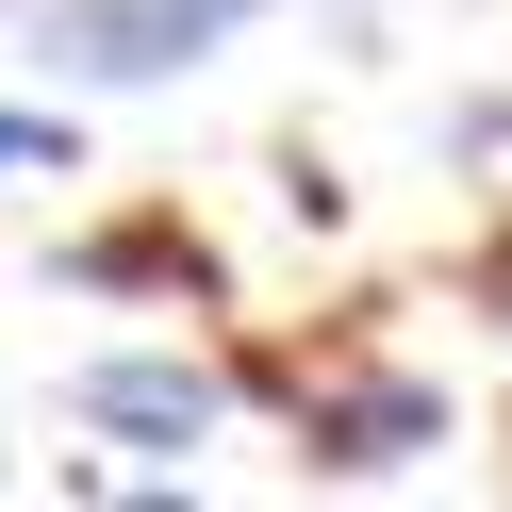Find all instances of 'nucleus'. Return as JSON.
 Returning <instances> with one entry per match:
<instances>
[{"mask_svg":"<svg viewBox=\"0 0 512 512\" xmlns=\"http://www.w3.org/2000/svg\"><path fill=\"white\" fill-rule=\"evenodd\" d=\"M248 17H265V0H50L34 50L67 83H182L199 50H232Z\"/></svg>","mask_w":512,"mask_h":512,"instance_id":"nucleus-1","label":"nucleus"},{"mask_svg":"<svg viewBox=\"0 0 512 512\" xmlns=\"http://www.w3.org/2000/svg\"><path fill=\"white\" fill-rule=\"evenodd\" d=\"M67 397H83V430L149 446V463H182V446H215V364H182V347H116V364H83Z\"/></svg>","mask_w":512,"mask_h":512,"instance_id":"nucleus-2","label":"nucleus"},{"mask_svg":"<svg viewBox=\"0 0 512 512\" xmlns=\"http://www.w3.org/2000/svg\"><path fill=\"white\" fill-rule=\"evenodd\" d=\"M298 446H314V463H413V446H446V380H413V364L314 380V397H298Z\"/></svg>","mask_w":512,"mask_h":512,"instance_id":"nucleus-3","label":"nucleus"},{"mask_svg":"<svg viewBox=\"0 0 512 512\" xmlns=\"http://www.w3.org/2000/svg\"><path fill=\"white\" fill-rule=\"evenodd\" d=\"M34 166L67 182V166H83V133H67L50 100H0V182H34Z\"/></svg>","mask_w":512,"mask_h":512,"instance_id":"nucleus-4","label":"nucleus"},{"mask_svg":"<svg viewBox=\"0 0 512 512\" xmlns=\"http://www.w3.org/2000/svg\"><path fill=\"white\" fill-rule=\"evenodd\" d=\"M100 512H199V496H182V479H149V496H100Z\"/></svg>","mask_w":512,"mask_h":512,"instance_id":"nucleus-5","label":"nucleus"}]
</instances>
